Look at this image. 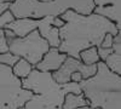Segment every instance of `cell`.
Returning a JSON list of instances; mask_svg holds the SVG:
<instances>
[{
    "label": "cell",
    "mask_w": 121,
    "mask_h": 109,
    "mask_svg": "<svg viewBox=\"0 0 121 109\" xmlns=\"http://www.w3.org/2000/svg\"><path fill=\"white\" fill-rule=\"evenodd\" d=\"M64 26L58 29V51L79 59V53L92 46H100L105 34L116 35L120 31L109 19L96 15H80L68 10L59 16Z\"/></svg>",
    "instance_id": "6da1fadb"
},
{
    "label": "cell",
    "mask_w": 121,
    "mask_h": 109,
    "mask_svg": "<svg viewBox=\"0 0 121 109\" xmlns=\"http://www.w3.org/2000/svg\"><path fill=\"white\" fill-rule=\"evenodd\" d=\"M21 81L22 87L33 93L23 109H62L65 95L81 93L79 84H57L51 73L40 72L35 68Z\"/></svg>",
    "instance_id": "7a4b0ae2"
},
{
    "label": "cell",
    "mask_w": 121,
    "mask_h": 109,
    "mask_svg": "<svg viewBox=\"0 0 121 109\" xmlns=\"http://www.w3.org/2000/svg\"><path fill=\"white\" fill-rule=\"evenodd\" d=\"M79 85L88 105L93 109H121V75L108 69L104 62L99 61L96 74Z\"/></svg>",
    "instance_id": "3957f363"
},
{
    "label": "cell",
    "mask_w": 121,
    "mask_h": 109,
    "mask_svg": "<svg viewBox=\"0 0 121 109\" xmlns=\"http://www.w3.org/2000/svg\"><path fill=\"white\" fill-rule=\"evenodd\" d=\"M93 0H13L10 3L9 11L15 18L39 19L46 16L59 17L68 10L80 15H90L93 12Z\"/></svg>",
    "instance_id": "277c9868"
},
{
    "label": "cell",
    "mask_w": 121,
    "mask_h": 109,
    "mask_svg": "<svg viewBox=\"0 0 121 109\" xmlns=\"http://www.w3.org/2000/svg\"><path fill=\"white\" fill-rule=\"evenodd\" d=\"M33 93L22 87L11 67L0 64V109H23Z\"/></svg>",
    "instance_id": "5b68a950"
},
{
    "label": "cell",
    "mask_w": 121,
    "mask_h": 109,
    "mask_svg": "<svg viewBox=\"0 0 121 109\" xmlns=\"http://www.w3.org/2000/svg\"><path fill=\"white\" fill-rule=\"evenodd\" d=\"M7 45L9 52L29 62L34 68L50 48L48 43L38 31H33L22 38L15 36L13 39H10L7 40Z\"/></svg>",
    "instance_id": "8992f818"
},
{
    "label": "cell",
    "mask_w": 121,
    "mask_h": 109,
    "mask_svg": "<svg viewBox=\"0 0 121 109\" xmlns=\"http://www.w3.org/2000/svg\"><path fill=\"white\" fill-rule=\"evenodd\" d=\"M74 72H79L81 73L82 79L86 80L88 78H92L96 72H97V64H92V65H86L84 64L80 59H76L74 57H69L67 56L65 61L63 62V64L59 67L58 70L51 73L53 80L57 84H69L70 83V75Z\"/></svg>",
    "instance_id": "52a82bcc"
},
{
    "label": "cell",
    "mask_w": 121,
    "mask_h": 109,
    "mask_svg": "<svg viewBox=\"0 0 121 109\" xmlns=\"http://www.w3.org/2000/svg\"><path fill=\"white\" fill-rule=\"evenodd\" d=\"M93 13L112 21L120 31L121 29V7L120 0H93Z\"/></svg>",
    "instance_id": "ba28073f"
},
{
    "label": "cell",
    "mask_w": 121,
    "mask_h": 109,
    "mask_svg": "<svg viewBox=\"0 0 121 109\" xmlns=\"http://www.w3.org/2000/svg\"><path fill=\"white\" fill-rule=\"evenodd\" d=\"M65 58L67 55L59 52L57 47H50L48 51L43 56L41 61L35 65V69L40 72L53 73L59 69V67L65 61Z\"/></svg>",
    "instance_id": "9c48e42d"
},
{
    "label": "cell",
    "mask_w": 121,
    "mask_h": 109,
    "mask_svg": "<svg viewBox=\"0 0 121 109\" xmlns=\"http://www.w3.org/2000/svg\"><path fill=\"white\" fill-rule=\"evenodd\" d=\"M84 105H88L87 101L85 96L81 93H68L64 97V101H63V105L62 109H78L80 107H84Z\"/></svg>",
    "instance_id": "30bf717a"
},
{
    "label": "cell",
    "mask_w": 121,
    "mask_h": 109,
    "mask_svg": "<svg viewBox=\"0 0 121 109\" xmlns=\"http://www.w3.org/2000/svg\"><path fill=\"white\" fill-rule=\"evenodd\" d=\"M33 69H34V67L29 62L24 61V59H22V58H19L18 61L15 63V65L11 68V70H12V74L17 79L23 80V79H26L30 74V72H32Z\"/></svg>",
    "instance_id": "8fae6325"
},
{
    "label": "cell",
    "mask_w": 121,
    "mask_h": 109,
    "mask_svg": "<svg viewBox=\"0 0 121 109\" xmlns=\"http://www.w3.org/2000/svg\"><path fill=\"white\" fill-rule=\"evenodd\" d=\"M79 59L86 65L97 64L99 62V56H98V52H97V47L92 46V47H88L86 50L81 51L79 53Z\"/></svg>",
    "instance_id": "7c38bea8"
},
{
    "label": "cell",
    "mask_w": 121,
    "mask_h": 109,
    "mask_svg": "<svg viewBox=\"0 0 121 109\" xmlns=\"http://www.w3.org/2000/svg\"><path fill=\"white\" fill-rule=\"evenodd\" d=\"M104 64L113 73H115L117 75H121V53H119V52H112L105 58Z\"/></svg>",
    "instance_id": "4fadbf2b"
},
{
    "label": "cell",
    "mask_w": 121,
    "mask_h": 109,
    "mask_svg": "<svg viewBox=\"0 0 121 109\" xmlns=\"http://www.w3.org/2000/svg\"><path fill=\"white\" fill-rule=\"evenodd\" d=\"M15 19V17L12 16V13L6 10L5 12H3L0 15V38H5V34H4V29H5V26L10 22H12Z\"/></svg>",
    "instance_id": "5bb4252c"
},
{
    "label": "cell",
    "mask_w": 121,
    "mask_h": 109,
    "mask_svg": "<svg viewBox=\"0 0 121 109\" xmlns=\"http://www.w3.org/2000/svg\"><path fill=\"white\" fill-rule=\"evenodd\" d=\"M18 57L12 55L11 52H5V53H0V64H4L7 67H13L15 63L18 61Z\"/></svg>",
    "instance_id": "9a60e30c"
},
{
    "label": "cell",
    "mask_w": 121,
    "mask_h": 109,
    "mask_svg": "<svg viewBox=\"0 0 121 109\" xmlns=\"http://www.w3.org/2000/svg\"><path fill=\"white\" fill-rule=\"evenodd\" d=\"M97 52H98V56H99V61L100 62H104L105 58L113 52V48H104V47L98 46L97 47Z\"/></svg>",
    "instance_id": "2e32d148"
},
{
    "label": "cell",
    "mask_w": 121,
    "mask_h": 109,
    "mask_svg": "<svg viewBox=\"0 0 121 109\" xmlns=\"http://www.w3.org/2000/svg\"><path fill=\"white\" fill-rule=\"evenodd\" d=\"M113 45V35L112 34H105L102 43H100V47H104V48H112Z\"/></svg>",
    "instance_id": "e0dca14e"
},
{
    "label": "cell",
    "mask_w": 121,
    "mask_h": 109,
    "mask_svg": "<svg viewBox=\"0 0 121 109\" xmlns=\"http://www.w3.org/2000/svg\"><path fill=\"white\" fill-rule=\"evenodd\" d=\"M82 80H84L82 75H81V73H79V72H74L72 75H70V83H76V84H79V83H81Z\"/></svg>",
    "instance_id": "ac0fdd59"
},
{
    "label": "cell",
    "mask_w": 121,
    "mask_h": 109,
    "mask_svg": "<svg viewBox=\"0 0 121 109\" xmlns=\"http://www.w3.org/2000/svg\"><path fill=\"white\" fill-rule=\"evenodd\" d=\"M9 52V45L5 38H0V53Z\"/></svg>",
    "instance_id": "d6986e66"
},
{
    "label": "cell",
    "mask_w": 121,
    "mask_h": 109,
    "mask_svg": "<svg viewBox=\"0 0 121 109\" xmlns=\"http://www.w3.org/2000/svg\"><path fill=\"white\" fill-rule=\"evenodd\" d=\"M64 26V21H62L59 17H53V21H52V27L55 28H60V27H63Z\"/></svg>",
    "instance_id": "ffe728a7"
},
{
    "label": "cell",
    "mask_w": 121,
    "mask_h": 109,
    "mask_svg": "<svg viewBox=\"0 0 121 109\" xmlns=\"http://www.w3.org/2000/svg\"><path fill=\"white\" fill-rule=\"evenodd\" d=\"M9 6H10V3H0V15L5 12L6 10H9Z\"/></svg>",
    "instance_id": "44dd1931"
},
{
    "label": "cell",
    "mask_w": 121,
    "mask_h": 109,
    "mask_svg": "<svg viewBox=\"0 0 121 109\" xmlns=\"http://www.w3.org/2000/svg\"><path fill=\"white\" fill-rule=\"evenodd\" d=\"M78 109H93L92 107H90V105H84V107H80Z\"/></svg>",
    "instance_id": "7402d4cb"
},
{
    "label": "cell",
    "mask_w": 121,
    "mask_h": 109,
    "mask_svg": "<svg viewBox=\"0 0 121 109\" xmlns=\"http://www.w3.org/2000/svg\"><path fill=\"white\" fill-rule=\"evenodd\" d=\"M13 0H0V3H12Z\"/></svg>",
    "instance_id": "603a6c76"
},
{
    "label": "cell",
    "mask_w": 121,
    "mask_h": 109,
    "mask_svg": "<svg viewBox=\"0 0 121 109\" xmlns=\"http://www.w3.org/2000/svg\"><path fill=\"white\" fill-rule=\"evenodd\" d=\"M39 1H51V0H39Z\"/></svg>",
    "instance_id": "cb8c5ba5"
},
{
    "label": "cell",
    "mask_w": 121,
    "mask_h": 109,
    "mask_svg": "<svg viewBox=\"0 0 121 109\" xmlns=\"http://www.w3.org/2000/svg\"><path fill=\"white\" fill-rule=\"evenodd\" d=\"M96 109H99V108H96Z\"/></svg>",
    "instance_id": "d4e9b609"
}]
</instances>
